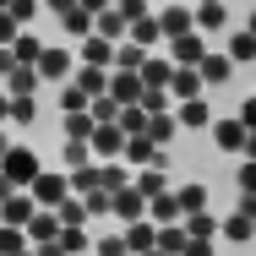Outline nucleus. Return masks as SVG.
Masks as SVG:
<instances>
[{"instance_id": "41", "label": "nucleus", "mask_w": 256, "mask_h": 256, "mask_svg": "<svg viewBox=\"0 0 256 256\" xmlns=\"http://www.w3.org/2000/svg\"><path fill=\"white\" fill-rule=\"evenodd\" d=\"M60 240H66V251H71V256H82V251H88V229H82V224L60 229Z\"/></svg>"}, {"instance_id": "42", "label": "nucleus", "mask_w": 256, "mask_h": 256, "mask_svg": "<svg viewBox=\"0 0 256 256\" xmlns=\"http://www.w3.org/2000/svg\"><path fill=\"white\" fill-rule=\"evenodd\" d=\"M98 256H131V246H126V229H120V234H104V240H98Z\"/></svg>"}, {"instance_id": "16", "label": "nucleus", "mask_w": 256, "mask_h": 256, "mask_svg": "<svg viewBox=\"0 0 256 256\" xmlns=\"http://www.w3.org/2000/svg\"><path fill=\"white\" fill-rule=\"evenodd\" d=\"M180 126L186 131H212V109H207V98H180Z\"/></svg>"}, {"instance_id": "53", "label": "nucleus", "mask_w": 256, "mask_h": 256, "mask_svg": "<svg viewBox=\"0 0 256 256\" xmlns=\"http://www.w3.org/2000/svg\"><path fill=\"white\" fill-rule=\"evenodd\" d=\"M44 6H50L54 16H66V11H71V6H82V0H44Z\"/></svg>"}, {"instance_id": "47", "label": "nucleus", "mask_w": 256, "mask_h": 256, "mask_svg": "<svg viewBox=\"0 0 256 256\" xmlns=\"http://www.w3.org/2000/svg\"><path fill=\"white\" fill-rule=\"evenodd\" d=\"M114 6H120L131 22H136V16H153V6H148V0H114Z\"/></svg>"}, {"instance_id": "36", "label": "nucleus", "mask_w": 256, "mask_h": 256, "mask_svg": "<svg viewBox=\"0 0 256 256\" xmlns=\"http://www.w3.org/2000/svg\"><path fill=\"white\" fill-rule=\"evenodd\" d=\"M148 120H153V114H148V104H126V109H120V126H126L131 136H142V131H148Z\"/></svg>"}, {"instance_id": "20", "label": "nucleus", "mask_w": 256, "mask_h": 256, "mask_svg": "<svg viewBox=\"0 0 256 256\" xmlns=\"http://www.w3.org/2000/svg\"><path fill=\"white\" fill-rule=\"evenodd\" d=\"M202 71H196V66H174V82H169V93H174V98H202Z\"/></svg>"}, {"instance_id": "43", "label": "nucleus", "mask_w": 256, "mask_h": 256, "mask_svg": "<svg viewBox=\"0 0 256 256\" xmlns=\"http://www.w3.org/2000/svg\"><path fill=\"white\" fill-rule=\"evenodd\" d=\"M109 196H114V191H88L82 202H88V212H93V218H109Z\"/></svg>"}, {"instance_id": "14", "label": "nucleus", "mask_w": 256, "mask_h": 256, "mask_svg": "<svg viewBox=\"0 0 256 256\" xmlns=\"http://www.w3.org/2000/svg\"><path fill=\"white\" fill-rule=\"evenodd\" d=\"M93 33H104V38H114V44H126V38H131V16H126L120 6H109V11H98Z\"/></svg>"}, {"instance_id": "51", "label": "nucleus", "mask_w": 256, "mask_h": 256, "mask_svg": "<svg viewBox=\"0 0 256 256\" xmlns=\"http://www.w3.org/2000/svg\"><path fill=\"white\" fill-rule=\"evenodd\" d=\"M240 120H246V131H256V93L240 104Z\"/></svg>"}, {"instance_id": "48", "label": "nucleus", "mask_w": 256, "mask_h": 256, "mask_svg": "<svg viewBox=\"0 0 256 256\" xmlns=\"http://www.w3.org/2000/svg\"><path fill=\"white\" fill-rule=\"evenodd\" d=\"M16 66H22V60H16V50H11V44H0V76H11Z\"/></svg>"}, {"instance_id": "24", "label": "nucleus", "mask_w": 256, "mask_h": 256, "mask_svg": "<svg viewBox=\"0 0 256 256\" xmlns=\"http://www.w3.org/2000/svg\"><path fill=\"white\" fill-rule=\"evenodd\" d=\"M224 22H229V6L224 0H196V28L202 33H218Z\"/></svg>"}, {"instance_id": "15", "label": "nucleus", "mask_w": 256, "mask_h": 256, "mask_svg": "<svg viewBox=\"0 0 256 256\" xmlns=\"http://www.w3.org/2000/svg\"><path fill=\"white\" fill-rule=\"evenodd\" d=\"M109 71H114V66H88V60H82V66L71 71V82H76L82 93H93V98H98V93H109Z\"/></svg>"}, {"instance_id": "33", "label": "nucleus", "mask_w": 256, "mask_h": 256, "mask_svg": "<svg viewBox=\"0 0 256 256\" xmlns=\"http://www.w3.org/2000/svg\"><path fill=\"white\" fill-rule=\"evenodd\" d=\"M54 212H60V224H66V229H71V224H88V218H93V212H88V202H82L76 191H71V196H66L60 207H54Z\"/></svg>"}, {"instance_id": "28", "label": "nucleus", "mask_w": 256, "mask_h": 256, "mask_svg": "<svg viewBox=\"0 0 256 256\" xmlns=\"http://www.w3.org/2000/svg\"><path fill=\"white\" fill-rule=\"evenodd\" d=\"M131 38L148 44V50H158V44H164V22H158V16H136V22H131Z\"/></svg>"}, {"instance_id": "4", "label": "nucleus", "mask_w": 256, "mask_h": 256, "mask_svg": "<svg viewBox=\"0 0 256 256\" xmlns=\"http://www.w3.org/2000/svg\"><path fill=\"white\" fill-rule=\"evenodd\" d=\"M28 191L38 196V207H60L66 196H71V174H66V169H44V174H38Z\"/></svg>"}, {"instance_id": "35", "label": "nucleus", "mask_w": 256, "mask_h": 256, "mask_svg": "<svg viewBox=\"0 0 256 256\" xmlns=\"http://www.w3.org/2000/svg\"><path fill=\"white\" fill-rule=\"evenodd\" d=\"M229 54H234V66H251V60H256V33H251V28L229 38Z\"/></svg>"}, {"instance_id": "26", "label": "nucleus", "mask_w": 256, "mask_h": 256, "mask_svg": "<svg viewBox=\"0 0 256 256\" xmlns=\"http://www.w3.org/2000/svg\"><path fill=\"white\" fill-rule=\"evenodd\" d=\"M28 246H33V234L22 224H0V256H22Z\"/></svg>"}, {"instance_id": "10", "label": "nucleus", "mask_w": 256, "mask_h": 256, "mask_svg": "<svg viewBox=\"0 0 256 256\" xmlns=\"http://www.w3.org/2000/svg\"><path fill=\"white\" fill-rule=\"evenodd\" d=\"M196 71H202V82H207V88H224V82L234 76V54H229V50H207Z\"/></svg>"}, {"instance_id": "25", "label": "nucleus", "mask_w": 256, "mask_h": 256, "mask_svg": "<svg viewBox=\"0 0 256 256\" xmlns=\"http://www.w3.org/2000/svg\"><path fill=\"white\" fill-rule=\"evenodd\" d=\"M224 240H234V246H246V240H256V218H246L240 207L224 218Z\"/></svg>"}, {"instance_id": "30", "label": "nucleus", "mask_w": 256, "mask_h": 256, "mask_svg": "<svg viewBox=\"0 0 256 256\" xmlns=\"http://www.w3.org/2000/svg\"><path fill=\"white\" fill-rule=\"evenodd\" d=\"M11 50H16V60H22V66H38V54L50 50V44H44V38H38V33H28V28H22V38H16V44H11Z\"/></svg>"}, {"instance_id": "1", "label": "nucleus", "mask_w": 256, "mask_h": 256, "mask_svg": "<svg viewBox=\"0 0 256 256\" xmlns=\"http://www.w3.org/2000/svg\"><path fill=\"white\" fill-rule=\"evenodd\" d=\"M0 169H6V174H11V180L22 186V191H28V186H33L38 174H44V164H38V153H33V148H22V142H11V153L0 158Z\"/></svg>"}, {"instance_id": "45", "label": "nucleus", "mask_w": 256, "mask_h": 256, "mask_svg": "<svg viewBox=\"0 0 256 256\" xmlns=\"http://www.w3.org/2000/svg\"><path fill=\"white\" fill-rule=\"evenodd\" d=\"M16 38H22V22L11 11H0V44H16Z\"/></svg>"}, {"instance_id": "40", "label": "nucleus", "mask_w": 256, "mask_h": 256, "mask_svg": "<svg viewBox=\"0 0 256 256\" xmlns=\"http://www.w3.org/2000/svg\"><path fill=\"white\" fill-rule=\"evenodd\" d=\"M180 207H186V218L207 207V186H202V180H191V186H180Z\"/></svg>"}, {"instance_id": "50", "label": "nucleus", "mask_w": 256, "mask_h": 256, "mask_svg": "<svg viewBox=\"0 0 256 256\" xmlns=\"http://www.w3.org/2000/svg\"><path fill=\"white\" fill-rule=\"evenodd\" d=\"M33 251H38V256H71V251H66V240H60V234H54V240H44V246H33Z\"/></svg>"}, {"instance_id": "8", "label": "nucleus", "mask_w": 256, "mask_h": 256, "mask_svg": "<svg viewBox=\"0 0 256 256\" xmlns=\"http://www.w3.org/2000/svg\"><path fill=\"white\" fill-rule=\"evenodd\" d=\"M33 212H38V196H33V191H11V196L0 202V224H22V229H28Z\"/></svg>"}, {"instance_id": "37", "label": "nucleus", "mask_w": 256, "mask_h": 256, "mask_svg": "<svg viewBox=\"0 0 256 256\" xmlns=\"http://www.w3.org/2000/svg\"><path fill=\"white\" fill-rule=\"evenodd\" d=\"M93 131H98L93 109H76V114H66V136H88V142H93Z\"/></svg>"}, {"instance_id": "29", "label": "nucleus", "mask_w": 256, "mask_h": 256, "mask_svg": "<svg viewBox=\"0 0 256 256\" xmlns=\"http://www.w3.org/2000/svg\"><path fill=\"white\" fill-rule=\"evenodd\" d=\"M148 44H136V38H126V44H120V50H114V66H126V71H142V66H148Z\"/></svg>"}, {"instance_id": "3", "label": "nucleus", "mask_w": 256, "mask_h": 256, "mask_svg": "<svg viewBox=\"0 0 256 256\" xmlns=\"http://www.w3.org/2000/svg\"><path fill=\"white\" fill-rule=\"evenodd\" d=\"M109 218H114V224H136V218H148V196L136 191V180L120 186V191L109 196Z\"/></svg>"}, {"instance_id": "44", "label": "nucleus", "mask_w": 256, "mask_h": 256, "mask_svg": "<svg viewBox=\"0 0 256 256\" xmlns=\"http://www.w3.org/2000/svg\"><path fill=\"white\" fill-rule=\"evenodd\" d=\"M6 11H11V16H16V22H22V28H28V22H33V16H38V0H11V6H6Z\"/></svg>"}, {"instance_id": "56", "label": "nucleus", "mask_w": 256, "mask_h": 256, "mask_svg": "<svg viewBox=\"0 0 256 256\" xmlns=\"http://www.w3.org/2000/svg\"><path fill=\"white\" fill-rule=\"evenodd\" d=\"M0 120H11V93H0Z\"/></svg>"}, {"instance_id": "57", "label": "nucleus", "mask_w": 256, "mask_h": 256, "mask_svg": "<svg viewBox=\"0 0 256 256\" xmlns=\"http://www.w3.org/2000/svg\"><path fill=\"white\" fill-rule=\"evenodd\" d=\"M246 28H251V33H256V11H251V22H246Z\"/></svg>"}, {"instance_id": "27", "label": "nucleus", "mask_w": 256, "mask_h": 256, "mask_svg": "<svg viewBox=\"0 0 256 256\" xmlns=\"http://www.w3.org/2000/svg\"><path fill=\"white\" fill-rule=\"evenodd\" d=\"M131 180H136V191H142L148 202H153L158 191H169V169H136Z\"/></svg>"}, {"instance_id": "38", "label": "nucleus", "mask_w": 256, "mask_h": 256, "mask_svg": "<svg viewBox=\"0 0 256 256\" xmlns=\"http://www.w3.org/2000/svg\"><path fill=\"white\" fill-rule=\"evenodd\" d=\"M11 120H16V126H33V120H38V104H33V93H11Z\"/></svg>"}, {"instance_id": "54", "label": "nucleus", "mask_w": 256, "mask_h": 256, "mask_svg": "<svg viewBox=\"0 0 256 256\" xmlns=\"http://www.w3.org/2000/svg\"><path fill=\"white\" fill-rule=\"evenodd\" d=\"M11 153V131H6V126H0V158Z\"/></svg>"}, {"instance_id": "23", "label": "nucleus", "mask_w": 256, "mask_h": 256, "mask_svg": "<svg viewBox=\"0 0 256 256\" xmlns=\"http://www.w3.org/2000/svg\"><path fill=\"white\" fill-rule=\"evenodd\" d=\"M186 240H191L186 218H180V224H158V251H164V256H180V251H186Z\"/></svg>"}, {"instance_id": "9", "label": "nucleus", "mask_w": 256, "mask_h": 256, "mask_svg": "<svg viewBox=\"0 0 256 256\" xmlns=\"http://www.w3.org/2000/svg\"><path fill=\"white\" fill-rule=\"evenodd\" d=\"M164 50H169V60H174V66H202V54H207L202 28H196V33H180V38H169Z\"/></svg>"}, {"instance_id": "5", "label": "nucleus", "mask_w": 256, "mask_h": 256, "mask_svg": "<svg viewBox=\"0 0 256 256\" xmlns=\"http://www.w3.org/2000/svg\"><path fill=\"white\" fill-rule=\"evenodd\" d=\"M126 164H136V169H169V153H164V142H153L142 131V136L126 142Z\"/></svg>"}, {"instance_id": "32", "label": "nucleus", "mask_w": 256, "mask_h": 256, "mask_svg": "<svg viewBox=\"0 0 256 256\" xmlns=\"http://www.w3.org/2000/svg\"><path fill=\"white\" fill-rule=\"evenodd\" d=\"M44 76H38V66H16L11 76H6V93H33Z\"/></svg>"}, {"instance_id": "52", "label": "nucleus", "mask_w": 256, "mask_h": 256, "mask_svg": "<svg viewBox=\"0 0 256 256\" xmlns=\"http://www.w3.org/2000/svg\"><path fill=\"white\" fill-rule=\"evenodd\" d=\"M234 207H240L246 218H256V191H240V202H234Z\"/></svg>"}, {"instance_id": "19", "label": "nucleus", "mask_w": 256, "mask_h": 256, "mask_svg": "<svg viewBox=\"0 0 256 256\" xmlns=\"http://www.w3.org/2000/svg\"><path fill=\"white\" fill-rule=\"evenodd\" d=\"M93 22H98V11H88V6H71V11L60 16V33H66V38H88V33H93Z\"/></svg>"}, {"instance_id": "55", "label": "nucleus", "mask_w": 256, "mask_h": 256, "mask_svg": "<svg viewBox=\"0 0 256 256\" xmlns=\"http://www.w3.org/2000/svg\"><path fill=\"white\" fill-rule=\"evenodd\" d=\"M82 6H88V11H109L114 0H82Z\"/></svg>"}, {"instance_id": "59", "label": "nucleus", "mask_w": 256, "mask_h": 256, "mask_svg": "<svg viewBox=\"0 0 256 256\" xmlns=\"http://www.w3.org/2000/svg\"><path fill=\"white\" fill-rule=\"evenodd\" d=\"M22 256H38V251H22Z\"/></svg>"}, {"instance_id": "12", "label": "nucleus", "mask_w": 256, "mask_h": 256, "mask_svg": "<svg viewBox=\"0 0 256 256\" xmlns=\"http://www.w3.org/2000/svg\"><path fill=\"white\" fill-rule=\"evenodd\" d=\"M114 38H104V33H88V38H76V54L88 60V66H114Z\"/></svg>"}, {"instance_id": "11", "label": "nucleus", "mask_w": 256, "mask_h": 256, "mask_svg": "<svg viewBox=\"0 0 256 256\" xmlns=\"http://www.w3.org/2000/svg\"><path fill=\"white\" fill-rule=\"evenodd\" d=\"M246 120L234 114V120H212V142H218V153H246Z\"/></svg>"}, {"instance_id": "34", "label": "nucleus", "mask_w": 256, "mask_h": 256, "mask_svg": "<svg viewBox=\"0 0 256 256\" xmlns=\"http://www.w3.org/2000/svg\"><path fill=\"white\" fill-rule=\"evenodd\" d=\"M93 93H82L76 82H60V114H76V109H88Z\"/></svg>"}, {"instance_id": "2", "label": "nucleus", "mask_w": 256, "mask_h": 256, "mask_svg": "<svg viewBox=\"0 0 256 256\" xmlns=\"http://www.w3.org/2000/svg\"><path fill=\"white\" fill-rule=\"evenodd\" d=\"M126 142H131V131H126L120 120H109V126L93 131V158H98V164H114V158H126Z\"/></svg>"}, {"instance_id": "46", "label": "nucleus", "mask_w": 256, "mask_h": 256, "mask_svg": "<svg viewBox=\"0 0 256 256\" xmlns=\"http://www.w3.org/2000/svg\"><path fill=\"white\" fill-rule=\"evenodd\" d=\"M240 191H256V158H240V174H234Z\"/></svg>"}, {"instance_id": "17", "label": "nucleus", "mask_w": 256, "mask_h": 256, "mask_svg": "<svg viewBox=\"0 0 256 256\" xmlns=\"http://www.w3.org/2000/svg\"><path fill=\"white\" fill-rule=\"evenodd\" d=\"M148 218H153V224H180V218H186V207H180V191H158L153 202H148Z\"/></svg>"}, {"instance_id": "58", "label": "nucleus", "mask_w": 256, "mask_h": 256, "mask_svg": "<svg viewBox=\"0 0 256 256\" xmlns=\"http://www.w3.org/2000/svg\"><path fill=\"white\" fill-rule=\"evenodd\" d=\"M6 6H11V0H0V11H6Z\"/></svg>"}, {"instance_id": "7", "label": "nucleus", "mask_w": 256, "mask_h": 256, "mask_svg": "<svg viewBox=\"0 0 256 256\" xmlns=\"http://www.w3.org/2000/svg\"><path fill=\"white\" fill-rule=\"evenodd\" d=\"M109 93H114L120 104H142L148 82H142V71H126V66H114V71H109Z\"/></svg>"}, {"instance_id": "21", "label": "nucleus", "mask_w": 256, "mask_h": 256, "mask_svg": "<svg viewBox=\"0 0 256 256\" xmlns=\"http://www.w3.org/2000/svg\"><path fill=\"white\" fill-rule=\"evenodd\" d=\"M82 164H93V142L88 136H66L60 142V169H82Z\"/></svg>"}, {"instance_id": "39", "label": "nucleus", "mask_w": 256, "mask_h": 256, "mask_svg": "<svg viewBox=\"0 0 256 256\" xmlns=\"http://www.w3.org/2000/svg\"><path fill=\"white\" fill-rule=\"evenodd\" d=\"M174 131H180V114H169V109H164V114H153V120H148V136H153V142H169Z\"/></svg>"}, {"instance_id": "49", "label": "nucleus", "mask_w": 256, "mask_h": 256, "mask_svg": "<svg viewBox=\"0 0 256 256\" xmlns=\"http://www.w3.org/2000/svg\"><path fill=\"white\" fill-rule=\"evenodd\" d=\"M180 256H212V240H196V234H191V240H186V251Z\"/></svg>"}, {"instance_id": "18", "label": "nucleus", "mask_w": 256, "mask_h": 256, "mask_svg": "<svg viewBox=\"0 0 256 256\" xmlns=\"http://www.w3.org/2000/svg\"><path fill=\"white\" fill-rule=\"evenodd\" d=\"M126 246H131L136 256H148V251L158 246V224H153V218H136V224H126Z\"/></svg>"}, {"instance_id": "22", "label": "nucleus", "mask_w": 256, "mask_h": 256, "mask_svg": "<svg viewBox=\"0 0 256 256\" xmlns=\"http://www.w3.org/2000/svg\"><path fill=\"white\" fill-rule=\"evenodd\" d=\"M60 229H66V224H60V212H54V207H38V212H33V224H28L33 246H44V240H54Z\"/></svg>"}, {"instance_id": "6", "label": "nucleus", "mask_w": 256, "mask_h": 256, "mask_svg": "<svg viewBox=\"0 0 256 256\" xmlns=\"http://www.w3.org/2000/svg\"><path fill=\"white\" fill-rule=\"evenodd\" d=\"M158 22H164V44L180 38V33H196V11H191L186 0H169V6L158 11Z\"/></svg>"}, {"instance_id": "13", "label": "nucleus", "mask_w": 256, "mask_h": 256, "mask_svg": "<svg viewBox=\"0 0 256 256\" xmlns=\"http://www.w3.org/2000/svg\"><path fill=\"white\" fill-rule=\"evenodd\" d=\"M71 71H76L71 66V50H44L38 54V76L44 82H71Z\"/></svg>"}, {"instance_id": "60", "label": "nucleus", "mask_w": 256, "mask_h": 256, "mask_svg": "<svg viewBox=\"0 0 256 256\" xmlns=\"http://www.w3.org/2000/svg\"><path fill=\"white\" fill-rule=\"evenodd\" d=\"M131 256H136V251H131Z\"/></svg>"}, {"instance_id": "31", "label": "nucleus", "mask_w": 256, "mask_h": 256, "mask_svg": "<svg viewBox=\"0 0 256 256\" xmlns=\"http://www.w3.org/2000/svg\"><path fill=\"white\" fill-rule=\"evenodd\" d=\"M186 229H191V234H196V240H212V234H224V218H212V212H191V218H186Z\"/></svg>"}]
</instances>
